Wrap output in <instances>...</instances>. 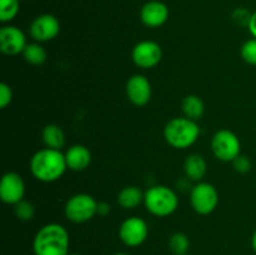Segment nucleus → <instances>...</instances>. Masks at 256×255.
I'll return each instance as SVG.
<instances>
[{"label": "nucleus", "instance_id": "nucleus-1", "mask_svg": "<svg viewBox=\"0 0 256 255\" xmlns=\"http://www.w3.org/2000/svg\"><path fill=\"white\" fill-rule=\"evenodd\" d=\"M66 169L65 154L56 149H40L30 159V172L32 176L42 182H56L64 175Z\"/></svg>", "mask_w": 256, "mask_h": 255}, {"label": "nucleus", "instance_id": "nucleus-2", "mask_svg": "<svg viewBox=\"0 0 256 255\" xmlns=\"http://www.w3.org/2000/svg\"><path fill=\"white\" fill-rule=\"evenodd\" d=\"M69 248V232L58 222H50L40 228L32 240L35 255H68Z\"/></svg>", "mask_w": 256, "mask_h": 255}, {"label": "nucleus", "instance_id": "nucleus-3", "mask_svg": "<svg viewBox=\"0 0 256 255\" xmlns=\"http://www.w3.org/2000/svg\"><path fill=\"white\" fill-rule=\"evenodd\" d=\"M200 128L188 118H174L164 128V138L174 149H188L198 140Z\"/></svg>", "mask_w": 256, "mask_h": 255}, {"label": "nucleus", "instance_id": "nucleus-4", "mask_svg": "<svg viewBox=\"0 0 256 255\" xmlns=\"http://www.w3.org/2000/svg\"><path fill=\"white\" fill-rule=\"evenodd\" d=\"M144 204L148 212L158 218L172 215L179 205V198L172 189L165 185H154L144 194Z\"/></svg>", "mask_w": 256, "mask_h": 255}, {"label": "nucleus", "instance_id": "nucleus-5", "mask_svg": "<svg viewBox=\"0 0 256 255\" xmlns=\"http://www.w3.org/2000/svg\"><path fill=\"white\" fill-rule=\"evenodd\" d=\"M64 212L69 222L82 224L98 214V202L89 194H75L65 204Z\"/></svg>", "mask_w": 256, "mask_h": 255}, {"label": "nucleus", "instance_id": "nucleus-6", "mask_svg": "<svg viewBox=\"0 0 256 255\" xmlns=\"http://www.w3.org/2000/svg\"><path fill=\"white\" fill-rule=\"evenodd\" d=\"M210 146L215 158L225 162H234L240 155L242 150L239 138L228 129H222L215 132L212 138Z\"/></svg>", "mask_w": 256, "mask_h": 255}, {"label": "nucleus", "instance_id": "nucleus-7", "mask_svg": "<svg viewBox=\"0 0 256 255\" xmlns=\"http://www.w3.org/2000/svg\"><path fill=\"white\" fill-rule=\"evenodd\" d=\"M219 202V194L214 185L199 182L190 192V204L200 215H208L214 212Z\"/></svg>", "mask_w": 256, "mask_h": 255}, {"label": "nucleus", "instance_id": "nucleus-8", "mask_svg": "<svg viewBox=\"0 0 256 255\" xmlns=\"http://www.w3.org/2000/svg\"><path fill=\"white\" fill-rule=\"evenodd\" d=\"M149 235V226L142 218L132 216L125 219L119 228V238L122 244L136 248L144 244Z\"/></svg>", "mask_w": 256, "mask_h": 255}, {"label": "nucleus", "instance_id": "nucleus-9", "mask_svg": "<svg viewBox=\"0 0 256 255\" xmlns=\"http://www.w3.org/2000/svg\"><path fill=\"white\" fill-rule=\"evenodd\" d=\"M162 58V46L152 40H142L132 48V62L136 66L142 68V69H152V68L156 66Z\"/></svg>", "mask_w": 256, "mask_h": 255}, {"label": "nucleus", "instance_id": "nucleus-10", "mask_svg": "<svg viewBox=\"0 0 256 255\" xmlns=\"http://www.w3.org/2000/svg\"><path fill=\"white\" fill-rule=\"evenodd\" d=\"M25 184L22 178L15 172H8L0 182V199L8 205H15L24 200Z\"/></svg>", "mask_w": 256, "mask_h": 255}, {"label": "nucleus", "instance_id": "nucleus-11", "mask_svg": "<svg viewBox=\"0 0 256 255\" xmlns=\"http://www.w3.org/2000/svg\"><path fill=\"white\" fill-rule=\"evenodd\" d=\"M29 32L35 42H49L56 38L60 32V22L54 15L42 14L32 20Z\"/></svg>", "mask_w": 256, "mask_h": 255}, {"label": "nucleus", "instance_id": "nucleus-12", "mask_svg": "<svg viewBox=\"0 0 256 255\" xmlns=\"http://www.w3.org/2000/svg\"><path fill=\"white\" fill-rule=\"evenodd\" d=\"M126 96L136 106H144L152 99V84L142 74H135L126 82Z\"/></svg>", "mask_w": 256, "mask_h": 255}, {"label": "nucleus", "instance_id": "nucleus-13", "mask_svg": "<svg viewBox=\"0 0 256 255\" xmlns=\"http://www.w3.org/2000/svg\"><path fill=\"white\" fill-rule=\"evenodd\" d=\"M26 45V38L19 28L6 25L0 29V50L5 55L20 54Z\"/></svg>", "mask_w": 256, "mask_h": 255}, {"label": "nucleus", "instance_id": "nucleus-14", "mask_svg": "<svg viewBox=\"0 0 256 255\" xmlns=\"http://www.w3.org/2000/svg\"><path fill=\"white\" fill-rule=\"evenodd\" d=\"M140 19L148 28H159L169 19V8L159 0H152L142 5Z\"/></svg>", "mask_w": 256, "mask_h": 255}, {"label": "nucleus", "instance_id": "nucleus-15", "mask_svg": "<svg viewBox=\"0 0 256 255\" xmlns=\"http://www.w3.org/2000/svg\"><path fill=\"white\" fill-rule=\"evenodd\" d=\"M65 160H66V165L70 170L82 172L92 162V152L85 145L75 144L66 150Z\"/></svg>", "mask_w": 256, "mask_h": 255}, {"label": "nucleus", "instance_id": "nucleus-16", "mask_svg": "<svg viewBox=\"0 0 256 255\" xmlns=\"http://www.w3.org/2000/svg\"><path fill=\"white\" fill-rule=\"evenodd\" d=\"M184 172L188 179L200 182L206 172V162L200 154H190L184 162Z\"/></svg>", "mask_w": 256, "mask_h": 255}, {"label": "nucleus", "instance_id": "nucleus-17", "mask_svg": "<svg viewBox=\"0 0 256 255\" xmlns=\"http://www.w3.org/2000/svg\"><path fill=\"white\" fill-rule=\"evenodd\" d=\"M182 110L185 118L198 122L204 115V102H202V98L195 94L186 95L182 102Z\"/></svg>", "mask_w": 256, "mask_h": 255}, {"label": "nucleus", "instance_id": "nucleus-18", "mask_svg": "<svg viewBox=\"0 0 256 255\" xmlns=\"http://www.w3.org/2000/svg\"><path fill=\"white\" fill-rule=\"evenodd\" d=\"M144 194L145 192H142L140 188L134 185L125 186L118 194V202L124 209H135L144 202Z\"/></svg>", "mask_w": 256, "mask_h": 255}, {"label": "nucleus", "instance_id": "nucleus-19", "mask_svg": "<svg viewBox=\"0 0 256 255\" xmlns=\"http://www.w3.org/2000/svg\"><path fill=\"white\" fill-rule=\"evenodd\" d=\"M45 146L50 149L60 150L65 145V134L62 128L56 124H48L42 132Z\"/></svg>", "mask_w": 256, "mask_h": 255}, {"label": "nucleus", "instance_id": "nucleus-20", "mask_svg": "<svg viewBox=\"0 0 256 255\" xmlns=\"http://www.w3.org/2000/svg\"><path fill=\"white\" fill-rule=\"evenodd\" d=\"M22 56L29 64L32 65H42L46 60V52L44 48L38 42L28 44L22 52Z\"/></svg>", "mask_w": 256, "mask_h": 255}, {"label": "nucleus", "instance_id": "nucleus-21", "mask_svg": "<svg viewBox=\"0 0 256 255\" xmlns=\"http://www.w3.org/2000/svg\"><path fill=\"white\" fill-rule=\"evenodd\" d=\"M169 249L174 255H186L190 249V239L184 232H174L169 239Z\"/></svg>", "mask_w": 256, "mask_h": 255}, {"label": "nucleus", "instance_id": "nucleus-22", "mask_svg": "<svg viewBox=\"0 0 256 255\" xmlns=\"http://www.w3.org/2000/svg\"><path fill=\"white\" fill-rule=\"evenodd\" d=\"M20 0H0V20L8 22L14 19L20 9Z\"/></svg>", "mask_w": 256, "mask_h": 255}, {"label": "nucleus", "instance_id": "nucleus-23", "mask_svg": "<svg viewBox=\"0 0 256 255\" xmlns=\"http://www.w3.org/2000/svg\"><path fill=\"white\" fill-rule=\"evenodd\" d=\"M14 212L19 220H22V222H29V220H32L34 218V205L32 202H26V200H22V202L14 205Z\"/></svg>", "mask_w": 256, "mask_h": 255}, {"label": "nucleus", "instance_id": "nucleus-24", "mask_svg": "<svg viewBox=\"0 0 256 255\" xmlns=\"http://www.w3.org/2000/svg\"><path fill=\"white\" fill-rule=\"evenodd\" d=\"M240 52H242V58L245 62L256 66V38L245 42Z\"/></svg>", "mask_w": 256, "mask_h": 255}, {"label": "nucleus", "instance_id": "nucleus-25", "mask_svg": "<svg viewBox=\"0 0 256 255\" xmlns=\"http://www.w3.org/2000/svg\"><path fill=\"white\" fill-rule=\"evenodd\" d=\"M234 164V169L236 170L240 174H246L252 170V162L249 160V158L245 156V155L240 154L236 159L232 162Z\"/></svg>", "mask_w": 256, "mask_h": 255}, {"label": "nucleus", "instance_id": "nucleus-26", "mask_svg": "<svg viewBox=\"0 0 256 255\" xmlns=\"http://www.w3.org/2000/svg\"><path fill=\"white\" fill-rule=\"evenodd\" d=\"M12 100V90L6 82L0 84V108L5 109Z\"/></svg>", "mask_w": 256, "mask_h": 255}, {"label": "nucleus", "instance_id": "nucleus-27", "mask_svg": "<svg viewBox=\"0 0 256 255\" xmlns=\"http://www.w3.org/2000/svg\"><path fill=\"white\" fill-rule=\"evenodd\" d=\"M232 18H234V20L238 22V24L246 25V26H249L252 14H250V12L245 9H236L234 12V14H232Z\"/></svg>", "mask_w": 256, "mask_h": 255}, {"label": "nucleus", "instance_id": "nucleus-28", "mask_svg": "<svg viewBox=\"0 0 256 255\" xmlns=\"http://www.w3.org/2000/svg\"><path fill=\"white\" fill-rule=\"evenodd\" d=\"M110 212H112L110 204H108L106 202H98V214H99L100 216H106Z\"/></svg>", "mask_w": 256, "mask_h": 255}, {"label": "nucleus", "instance_id": "nucleus-29", "mask_svg": "<svg viewBox=\"0 0 256 255\" xmlns=\"http://www.w3.org/2000/svg\"><path fill=\"white\" fill-rule=\"evenodd\" d=\"M249 32H252V35L254 38H256V10L252 14V18H250V22H249Z\"/></svg>", "mask_w": 256, "mask_h": 255}, {"label": "nucleus", "instance_id": "nucleus-30", "mask_svg": "<svg viewBox=\"0 0 256 255\" xmlns=\"http://www.w3.org/2000/svg\"><path fill=\"white\" fill-rule=\"evenodd\" d=\"M252 250L256 252V230L254 232V234H252Z\"/></svg>", "mask_w": 256, "mask_h": 255}, {"label": "nucleus", "instance_id": "nucleus-31", "mask_svg": "<svg viewBox=\"0 0 256 255\" xmlns=\"http://www.w3.org/2000/svg\"><path fill=\"white\" fill-rule=\"evenodd\" d=\"M114 255H130V254H126V252H115Z\"/></svg>", "mask_w": 256, "mask_h": 255}, {"label": "nucleus", "instance_id": "nucleus-32", "mask_svg": "<svg viewBox=\"0 0 256 255\" xmlns=\"http://www.w3.org/2000/svg\"><path fill=\"white\" fill-rule=\"evenodd\" d=\"M68 255H80V254H76V252H69Z\"/></svg>", "mask_w": 256, "mask_h": 255}, {"label": "nucleus", "instance_id": "nucleus-33", "mask_svg": "<svg viewBox=\"0 0 256 255\" xmlns=\"http://www.w3.org/2000/svg\"><path fill=\"white\" fill-rule=\"evenodd\" d=\"M186 255H189V254H186Z\"/></svg>", "mask_w": 256, "mask_h": 255}]
</instances>
